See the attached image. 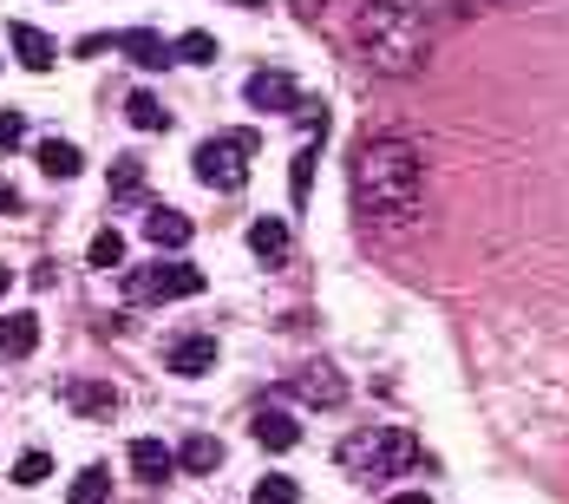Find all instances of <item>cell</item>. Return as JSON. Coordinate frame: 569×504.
<instances>
[{"label":"cell","mask_w":569,"mask_h":504,"mask_svg":"<svg viewBox=\"0 0 569 504\" xmlns=\"http://www.w3.org/2000/svg\"><path fill=\"white\" fill-rule=\"evenodd\" d=\"M183 295H203V269L183 263V256H164V263L124 276V302H131V308H144V302L158 308V302H183Z\"/></svg>","instance_id":"5"},{"label":"cell","mask_w":569,"mask_h":504,"mask_svg":"<svg viewBox=\"0 0 569 504\" xmlns=\"http://www.w3.org/2000/svg\"><path fill=\"white\" fill-rule=\"evenodd\" d=\"M79 59H99V53H118V33H86L79 47H72Z\"/></svg>","instance_id":"26"},{"label":"cell","mask_w":569,"mask_h":504,"mask_svg":"<svg viewBox=\"0 0 569 504\" xmlns=\"http://www.w3.org/2000/svg\"><path fill=\"white\" fill-rule=\"evenodd\" d=\"M0 210H20V197H13V190H7V184H0Z\"/></svg>","instance_id":"30"},{"label":"cell","mask_w":569,"mask_h":504,"mask_svg":"<svg viewBox=\"0 0 569 504\" xmlns=\"http://www.w3.org/2000/svg\"><path fill=\"white\" fill-rule=\"evenodd\" d=\"M242 99L256 106V112H301V86H295V72H249L242 79Z\"/></svg>","instance_id":"7"},{"label":"cell","mask_w":569,"mask_h":504,"mask_svg":"<svg viewBox=\"0 0 569 504\" xmlns=\"http://www.w3.org/2000/svg\"><path fill=\"white\" fill-rule=\"evenodd\" d=\"M256 131H217V138H203L197 145V158H190V170H197V184H210V190H242V177H249V165H256Z\"/></svg>","instance_id":"4"},{"label":"cell","mask_w":569,"mask_h":504,"mask_svg":"<svg viewBox=\"0 0 569 504\" xmlns=\"http://www.w3.org/2000/svg\"><path fill=\"white\" fill-rule=\"evenodd\" d=\"M40 170L59 177V184H72V177L86 170V151H79V145H66V138H47V145H40Z\"/></svg>","instance_id":"18"},{"label":"cell","mask_w":569,"mask_h":504,"mask_svg":"<svg viewBox=\"0 0 569 504\" xmlns=\"http://www.w3.org/2000/svg\"><path fill=\"white\" fill-rule=\"evenodd\" d=\"M47 478H53V452H20V458H13V485H47Z\"/></svg>","instance_id":"25"},{"label":"cell","mask_w":569,"mask_h":504,"mask_svg":"<svg viewBox=\"0 0 569 504\" xmlns=\"http://www.w3.org/2000/svg\"><path fill=\"white\" fill-rule=\"evenodd\" d=\"M86 263H92V269H118V263H124V236H118V229H99V236L86 243Z\"/></svg>","instance_id":"23"},{"label":"cell","mask_w":569,"mask_h":504,"mask_svg":"<svg viewBox=\"0 0 569 504\" xmlns=\"http://www.w3.org/2000/svg\"><path fill=\"white\" fill-rule=\"evenodd\" d=\"M118 53L131 59V66H151V72L177 66V47L164 40V33H151V27H138V33H118Z\"/></svg>","instance_id":"11"},{"label":"cell","mask_w":569,"mask_h":504,"mask_svg":"<svg viewBox=\"0 0 569 504\" xmlns=\"http://www.w3.org/2000/svg\"><path fill=\"white\" fill-rule=\"evenodd\" d=\"M106 498H112V478H106V465H92V472L72 478V498L66 504H106Z\"/></svg>","instance_id":"24"},{"label":"cell","mask_w":569,"mask_h":504,"mask_svg":"<svg viewBox=\"0 0 569 504\" xmlns=\"http://www.w3.org/2000/svg\"><path fill=\"white\" fill-rule=\"evenodd\" d=\"M217 53H223V40H217V33H203V27L177 40V59H183V66H217Z\"/></svg>","instance_id":"21"},{"label":"cell","mask_w":569,"mask_h":504,"mask_svg":"<svg viewBox=\"0 0 569 504\" xmlns=\"http://www.w3.org/2000/svg\"><path fill=\"white\" fill-rule=\"evenodd\" d=\"M131 472H138V485H151V492H158V485L177 472V458L158 446V439H131Z\"/></svg>","instance_id":"16"},{"label":"cell","mask_w":569,"mask_h":504,"mask_svg":"<svg viewBox=\"0 0 569 504\" xmlns=\"http://www.w3.org/2000/svg\"><path fill=\"white\" fill-rule=\"evenodd\" d=\"M295 13H301V20H321V13H328V0H295Z\"/></svg>","instance_id":"28"},{"label":"cell","mask_w":569,"mask_h":504,"mask_svg":"<svg viewBox=\"0 0 569 504\" xmlns=\"http://www.w3.org/2000/svg\"><path fill=\"white\" fill-rule=\"evenodd\" d=\"M236 7H249V0H236Z\"/></svg>","instance_id":"33"},{"label":"cell","mask_w":569,"mask_h":504,"mask_svg":"<svg viewBox=\"0 0 569 504\" xmlns=\"http://www.w3.org/2000/svg\"><path fill=\"white\" fill-rule=\"evenodd\" d=\"M387 504H432L426 492H399V498H387Z\"/></svg>","instance_id":"29"},{"label":"cell","mask_w":569,"mask_h":504,"mask_svg":"<svg viewBox=\"0 0 569 504\" xmlns=\"http://www.w3.org/2000/svg\"><path fill=\"white\" fill-rule=\"evenodd\" d=\"M164 367H171L177 381H197V374H210V367H217V340H210V335H183V340H171Z\"/></svg>","instance_id":"10"},{"label":"cell","mask_w":569,"mask_h":504,"mask_svg":"<svg viewBox=\"0 0 569 504\" xmlns=\"http://www.w3.org/2000/svg\"><path fill=\"white\" fill-rule=\"evenodd\" d=\"M33 347H40V315H33V308L0 315V360H27Z\"/></svg>","instance_id":"12"},{"label":"cell","mask_w":569,"mask_h":504,"mask_svg":"<svg viewBox=\"0 0 569 504\" xmlns=\"http://www.w3.org/2000/svg\"><path fill=\"white\" fill-rule=\"evenodd\" d=\"M426 204V151L406 131H373L353 151V217L380 236H406Z\"/></svg>","instance_id":"1"},{"label":"cell","mask_w":569,"mask_h":504,"mask_svg":"<svg viewBox=\"0 0 569 504\" xmlns=\"http://www.w3.org/2000/svg\"><path fill=\"white\" fill-rule=\"evenodd\" d=\"M288 399H308V406H341L347 399V381L335 374V360H301V367H288Z\"/></svg>","instance_id":"6"},{"label":"cell","mask_w":569,"mask_h":504,"mask_svg":"<svg viewBox=\"0 0 569 504\" xmlns=\"http://www.w3.org/2000/svg\"><path fill=\"white\" fill-rule=\"evenodd\" d=\"M190 236H197V224H190L183 210H171V204H158V197L144 204V243H158V249H183Z\"/></svg>","instance_id":"9"},{"label":"cell","mask_w":569,"mask_h":504,"mask_svg":"<svg viewBox=\"0 0 569 504\" xmlns=\"http://www.w3.org/2000/svg\"><path fill=\"white\" fill-rule=\"evenodd\" d=\"M144 190V165L138 158H118L112 165V204H151V197H138Z\"/></svg>","instance_id":"19"},{"label":"cell","mask_w":569,"mask_h":504,"mask_svg":"<svg viewBox=\"0 0 569 504\" xmlns=\"http://www.w3.org/2000/svg\"><path fill=\"white\" fill-rule=\"evenodd\" d=\"M432 53V27L412 7H360V59L387 79H412Z\"/></svg>","instance_id":"2"},{"label":"cell","mask_w":569,"mask_h":504,"mask_svg":"<svg viewBox=\"0 0 569 504\" xmlns=\"http://www.w3.org/2000/svg\"><path fill=\"white\" fill-rule=\"evenodd\" d=\"M249 256H256L262 269H282L288 263V224L282 217H256V224H249Z\"/></svg>","instance_id":"14"},{"label":"cell","mask_w":569,"mask_h":504,"mask_svg":"<svg viewBox=\"0 0 569 504\" xmlns=\"http://www.w3.org/2000/svg\"><path fill=\"white\" fill-rule=\"evenodd\" d=\"M249 433H256V446L288 452L295 439H301V419H295V413H276V406H262V413H249Z\"/></svg>","instance_id":"15"},{"label":"cell","mask_w":569,"mask_h":504,"mask_svg":"<svg viewBox=\"0 0 569 504\" xmlns=\"http://www.w3.org/2000/svg\"><path fill=\"white\" fill-rule=\"evenodd\" d=\"M59 406L79 413V419H112L118 413V387L112 381H66V387H59Z\"/></svg>","instance_id":"8"},{"label":"cell","mask_w":569,"mask_h":504,"mask_svg":"<svg viewBox=\"0 0 569 504\" xmlns=\"http://www.w3.org/2000/svg\"><path fill=\"white\" fill-rule=\"evenodd\" d=\"M177 465H183L190 478H210V472H223V439H210V433L183 439V452H177Z\"/></svg>","instance_id":"17"},{"label":"cell","mask_w":569,"mask_h":504,"mask_svg":"<svg viewBox=\"0 0 569 504\" xmlns=\"http://www.w3.org/2000/svg\"><path fill=\"white\" fill-rule=\"evenodd\" d=\"M360 7H419V0H360Z\"/></svg>","instance_id":"31"},{"label":"cell","mask_w":569,"mask_h":504,"mask_svg":"<svg viewBox=\"0 0 569 504\" xmlns=\"http://www.w3.org/2000/svg\"><path fill=\"white\" fill-rule=\"evenodd\" d=\"M124 118H131L138 131H171V112H164L151 92H131V99H124Z\"/></svg>","instance_id":"20"},{"label":"cell","mask_w":569,"mask_h":504,"mask_svg":"<svg viewBox=\"0 0 569 504\" xmlns=\"http://www.w3.org/2000/svg\"><path fill=\"white\" fill-rule=\"evenodd\" d=\"M27 138V125H20V112H0V145H20Z\"/></svg>","instance_id":"27"},{"label":"cell","mask_w":569,"mask_h":504,"mask_svg":"<svg viewBox=\"0 0 569 504\" xmlns=\"http://www.w3.org/2000/svg\"><path fill=\"white\" fill-rule=\"evenodd\" d=\"M7 288H13V269H0V295H7Z\"/></svg>","instance_id":"32"},{"label":"cell","mask_w":569,"mask_h":504,"mask_svg":"<svg viewBox=\"0 0 569 504\" xmlns=\"http://www.w3.org/2000/svg\"><path fill=\"white\" fill-rule=\"evenodd\" d=\"M249 504H301V485H295L288 472H269V478H256Z\"/></svg>","instance_id":"22"},{"label":"cell","mask_w":569,"mask_h":504,"mask_svg":"<svg viewBox=\"0 0 569 504\" xmlns=\"http://www.w3.org/2000/svg\"><path fill=\"white\" fill-rule=\"evenodd\" d=\"M341 472L347 478H367V485H387L399 472H412L419 465V446H412V433H399V426H360L353 439H341Z\"/></svg>","instance_id":"3"},{"label":"cell","mask_w":569,"mask_h":504,"mask_svg":"<svg viewBox=\"0 0 569 504\" xmlns=\"http://www.w3.org/2000/svg\"><path fill=\"white\" fill-rule=\"evenodd\" d=\"M7 40H13V53H20V66H27V72H53V59H59V40H47L40 27H27V20H13V27H7Z\"/></svg>","instance_id":"13"}]
</instances>
